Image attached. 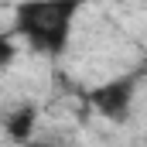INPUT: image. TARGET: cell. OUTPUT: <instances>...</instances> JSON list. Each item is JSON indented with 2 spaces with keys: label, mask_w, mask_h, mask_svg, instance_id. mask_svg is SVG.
I'll use <instances>...</instances> for the list:
<instances>
[{
  "label": "cell",
  "mask_w": 147,
  "mask_h": 147,
  "mask_svg": "<svg viewBox=\"0 0 147 147\" xmlns=\"http://www.w3.org/2000/svg\"><path fill=\"white\" fill-rule=\"evenodd\" d=\"M34 127H38V110L31 103L14 106V110L3 116V130H7V137H10L14 144H28V140L34 137Z\"/></svg>",
  "instance_id": "obj_3"
},
{
  "label": "cell",
  "mask_w": 147,
  "mask_h": 147,
  "mask_svg": "<svg viewBox=\"0 0 147 147\" xmlns=\"http://www.w3.org/2000/svg\"><path fill=\"white\" fill-rule=\"evenodd\" d=\"M10 62H14V34L0 31V65H10Z\"/></svg>",
  "instance_id": "obj_4"
},
{
  "label": "cell",
  "mask_w": 147,
  "mask_h": 147,
  "mask_svg": "<svg viewBox=\"0 0 147 147\" xmlns=\"http://www.w3.org/2000/svg\"><path fill=\"white\" fill-rule=\"evenodd\" d=\"M82 0H17L10 10V34L45 58L65 55Z\"/></svg>",
  "instance_id": "obj_1"
},
{
  "label": "cell",
  "mask_w": 147,
  "mask_h": 147,
  "mask_svg": "<svg viewBox=\"0 0 147 147\" xmlns=\"http://www.w3.org/2000/svg\"><path fill=\"white\" fill-rule=\"evenodd\" d=\"M134 92H137L134 75L110 79V82H103V86H96L89 92V106L99 113L103 120H110V123H127L130 110H134Z\"/></svg>",
  "instance_id": "obj_2"
}]
</instances>
